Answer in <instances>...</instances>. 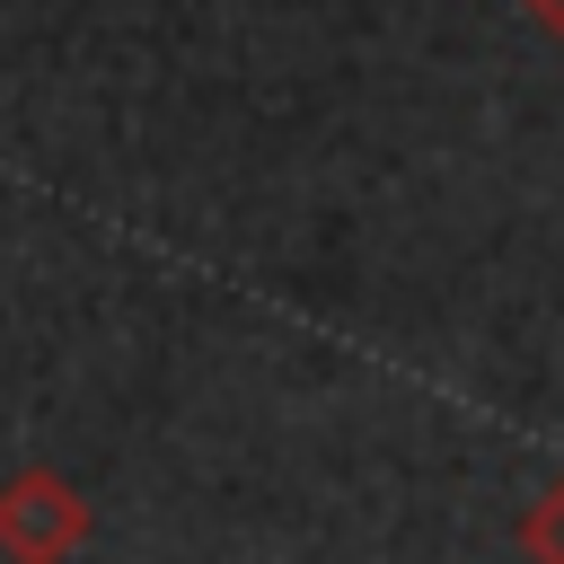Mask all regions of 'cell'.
I'll use <instances>...</instances> for the list:
<instances>
[{"instance_id":"obj_1","label":"cell","mask_w":564,"mask_h":564,"mask_svg":"<svg viewBox=\"0 0 564 564\" xmlns=\"http://www.w3.org/2000/svg\"><path fill=\"white\" fill-rule=\"evenodd\" d=\"M88 529H97V511L70 476H53V467L0 476V555L9 564H70L88 546Z\"/></svg>"},{"instance_id":"obj_3","label":"cell","mask_w":564,"mask_h":564,"mask_svg":"<svg viewBox=\"0 0 564 564\" xmlns=\"http://www.w3.org/2000/svg\"><path fill=\"white\" fill-rule=\"evenodd\" d=\"M529 18H538L546 35H564V0H529Z\"/></svg>"},{"instance_id":"obj_2","label":"cell","mask_w":564,"mask_h":564,"mask_svg":"<svg viewBox=\"0 0 564 564\" xmlns=\"http://www.w3.org/2000/svg\"><path fill=\"white\" fill-rule=\"evenodd\" d=\"M520 546H529V564H564V476L529 502V520H520Z\"/></svg>"}]
</instances>
